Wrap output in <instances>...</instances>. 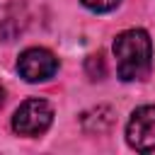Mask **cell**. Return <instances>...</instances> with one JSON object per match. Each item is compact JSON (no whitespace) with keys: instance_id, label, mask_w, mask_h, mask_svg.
<instances>
[{"instance_id":"7","label":"cell","mask_w":155,"mask_h":155,"mask_svg":"<svg viewBox=\"0 0 155 155\" xmlns=\"http://www.w3.org/2000/svg\"><path fill=\"white\" fill-rule=\"evenodd\" d=\"M119 2H121V0H82V5L90 7V10H94V12H109V10H114Z\"/></svg>"},{"instance_id":"1","label":"cell","mask_w":155,"mask_h":155,"mask_svg":"<svg viewBox=\"0 0 155 155\" xmlns=\"http://www.w3.org/2000/svg\"><path fill=\"white\" fill-rule=\"evenodd\" d=\"M116 73L121 80H143L150 73L153 63V44L143 29H126L114 39Z\"/></svg>"},{"instance_id":"8","label":"cell","mask_w":155,"mask_h":155,"mask_svg":"<svg viewBox=\"0 0 155 155\" xmlns=\"http://www.w3.org/2000/svg\"><path fill=\"white\" fill-rule=\"evenodd\" d=\"M2 102H5V87H2V82H0V107H2Z\"/></svg>"},{"instance_id":"4","label":"cell","mask_w":155,"mask_h":155,"mask_svg":"<svg viewBox=\"0 0 155 155\" xmlns=\"http://www.w3.org/2000/svg\"><path fill=\"white\" fill-rule=\"evenodd\" d=\"M17 70L27 82H44L56 75L58 58L48 48H27L17 61Z\"/></svg>"},{"instance_id":"6","label":"cell","mask_w":155,"mask_h":155,"mask_svg":"<svg viewBox=\"0 0 155 155\" xmlns=\"http://www.w3.org/2000/svg\"><path fill=\"white\" fill-rule=\"evenodd\" d=\"M85 70L92 80H104L107 78V61L102 53H92L87 61H85Z\"/></svg>"},{"instance_id":"2","label":"cell","mask_w":155,"mask_h":155,"mask_svg":"<svg viewBox=\"0 0 155 155\" xmlns=\"http://www.w3.org/2000/svg\"><path fill=\"white\" fill-rule=\"evenodd\" d=\"M53 121V109L48 102L44 99H27L17 107L15 116H12V128L19 136H41Z\"/></svg>"},{"instance_id":"3","label":"cell","mask_w":155,"mask_h":155,"mask_svg":"<svg viewBox=\"0 0 155 155\" xmlns=\"http://www.w3.org/2000/svg\"><path fill=\"white\" fill-rule=\"evenodd\" d=\"M126 140L138 153L155 150V107H138L126 126Z\"/></svg>"},{"instance_id":"5","label":"cell","mask_w":155,"mask_h":155,"mask_svg":"<svg viewBox=\"0 0 155 155\" xmlns=\"http://www.w3.org/2000/svg\"><path fill=\"white\" fill-rule=\"evenodd\" d=\"M80 124L87 133H104L111 128L114 124V111L109 107H97V109H90L80 116Z\"/></svg>"}]
</instances>
